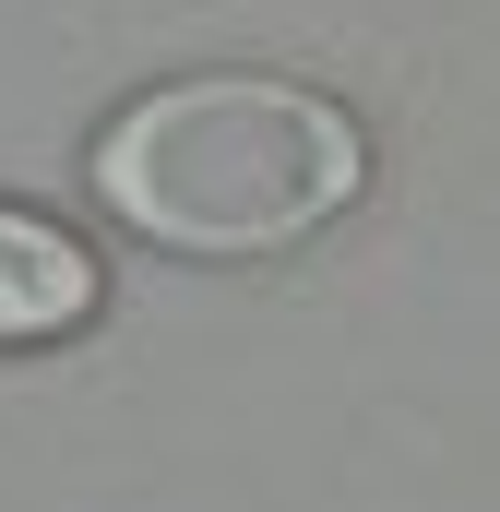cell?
Instances as JSON below:
<instances>
[{"instance_id":"6da1fadb","label":"cell","mask_w":500,"mask_h":512,"mask_svg":"<svg viewBox=\"0 0 500 512\" xmlns=\"http://www.w3.org/2000/svg\"><path fill=\"white\" fill-rule=\"evenodd\" d=\"M84 191L179 262H274L370 191V131L298 72H179L96 131Z\"/></svg>"},{"instance_id":"7a4b0ae2","label":"cell","mask_w":500,"mask_h":512,"mask_svg":"<svg viewBox=\"0 0 500 512\" xmlns=\"http://www.w3.org/2000/svg\"><path fill=\"white\" fill-rule=\"evenodd\" d=\"M108 310V262L84 251L72 227L0 203V346H60Z\"/></svg>"}]
</instances>
